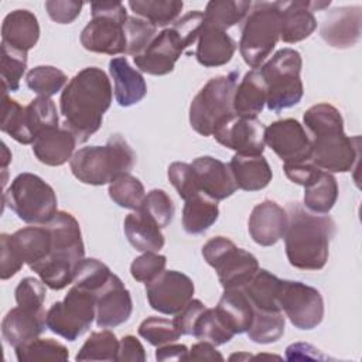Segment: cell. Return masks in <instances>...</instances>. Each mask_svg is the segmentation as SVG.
I'll return each mask as SVG.
<instances>
[{
    "label": "cell",
    "instance_id": "6da1fadb",
    "mask_svg": "<svg viewBox=\"0 0 362 362\" xmlns=\"http://www.w3.org/2000/svg\"><path fill=\"white\" fill-rule=\"evenodd\" d=\"M112 99L113 89L106 72L98 66L83 68L61 92L62 127L69 130L78 143H85L100 129Z\"/></svg>",
    "mask_w": 362,
    "mask_h": 362
},
{
    "label": "cell",
    "instance_id": "7a4b0ae2",
    "mask_svg": "<svg viewBox=\"0 0 362 362\" xmlns=\"http://www.w3.org/2000/svg\"><path fill=\"white\" fill-rule=\"evenodd\" d=\"M311 132V161L328 173H348L359 160V136L348 137L341 112L329 103H317L303 116Z\"/></svg>",
    "mask_w": 362,
    "mask_h": 362
},
{
    "label": "cell",
    "instance_id": "3957f363",
    "mask_svg": "<svg viewBox=\"0 0 362 362\" xmlns=\"http://www.w3.org/2000/svg\"><path fill=\"white\" fill-rule=\"evenodd\" d=\"M288 223L284 249L288 263L300 270H321L328 260L335 222L327 215H315L298 202L287 206Z\"/></svg>",
    "mask_w": 362,
    "mask_h": 362
},
{
    "label": "cell",
    "instance_id": "277c9868",
    "mask_svg": "<svg viewBox=\"0 0 362 362\" xmlns=\"http://www.w3.org/2000/svg\"><path fill=\"white\" fill-rule=\"evenodd\" d=\"M136 153L120 136L112 134L105 146H88L74 153L69 167L76 180L88 185H105L129 174Z\"/></svg>",
    "mask_w": 362,
    "mask_h": 362
},
{
    "label": "cell",
    "instance_id": "5b68a950",
    "mask_svg": "<svg viewBox=\"0 0 362 362\" xmlns=\"http://www.w3.org/2000/svg\"><path fill=\"white\" fill-rule=\"evenodd\" d=\"M202 21L204 11L194 10L160 31L140 55L133 57L139 71L158 76L173 72L181 54L198 40Z\"/></svg>",
    "mask_w": 362,
    "mask_h": 362
},
{
    "label": "cell",
    "instance_id": "8992f818",
    "mask_svg": "<svg viewBox=\"0 0 362 362\" xmlns=\"http://www.w3.org/2000/svg\"><path fill=\"white\" fill-rule=\"evenodd\" d=\"M280 40V10L277 1H257L242 23L239 52L243 61L257 69L270 57Z\"/></svg>",
    "mask_w": 362,
    "mask_h": 362
},
{
    "label": "cell",
    "instance_id": "52a82bcc",
    "mask_svg": "<svg viewBox=\"0 0 362 362\" xmlns=\"http://www.w3.org/2000/svg\"><path fill=\"white\" fill-rule=\"evenodd\" d=\"M301 66L303 59L298 51L281 48L259 68L267 88L266 106L269 110L277 113L301 100L304 95Z\"/></svg>",
    "mask_w": 362,
    "mask_h": 362
},
{
    "label": "cell",
    "instance_id": "ba28073f",
    "mask_svg": "<svg viewBox=\"0 0 362 362\" xmlns=\"http://www.w3.org/2000/svg\"><path fill=\"white\" fill-rule=\"evenodd\" d=\"M3 202L23 222L33 225H45L58 212L54 188L33 173L18 174L3 194Z\"/></svg>",
    "mask_w": 362,
    "mask_h": 362
},
{
    "label": "cell",
    "instance_id": "9c48e42d",
    "mask_svg": "<svg viewBox=\"0 0 362 362\" xmlns=\"http://www.w3.org/2000/svg\"><path fill=\"white\" fill-rule=\"evenodd\" d=\"M239 72L211 78L189 105V124L201 136H212L215 127L233 115V93Z\"/></svg>",
    "mask_w": 362,
    "mask_h": 362
},
{
    "label": "cell",
    "instance_id": "30bf717a",
    "mask_svg": "<svg viewBox=\"0 0 362 362\" xmlns=\"http://www.w3.org/2000/svg\"><path fill=\"white\" fill-rule=\"evenodd\" d=\"M90 21L81 33L82 47L98 54H126L124 24L129 16L124 4L120 1L90 3Z\"/></svg>",
    "mask_w": 362,
    "mask_h": 362
},
{
    "label": "cell",
    "instance_id": "8fae6325",
    "mask_svg": "<svg viewBox=\"0 0 362 362\" xmlns=\"http://www.w3.org/2000/svg\"><path fill=\"white\" fill-rule=\"evenodd\" d=\"M95 318L96 293L74 284L62 301L49 307L45 322L51 332L72 342L90 328Z\"/></svg>",
    "mask_w": 362,
    "mask_h": 362
},
{
    "label": "cell",
    "instance_id": "7c38bea8",
    "mask_svg": "<svg viewBox=\"0 0 362 362\" xmlns=\"http://www.w3.org/2000/svg\"><path fill=\"white\" fill-rule=\"evenodd\" d=\"M204 260L215 269L219 283L226 288H243L259 270V262L250 252L238 247L225 236H215L202 246Z\"/></svg>",
    "mask_w": 362,
    "mask_h": 362
},
{
    "label": "cell",
    "instance_id": "4fadbf2b",
    "mask_svg": "<svg viewBox=\"0 0 362 362\" xmlns=\"http://www.w3.org/2000/svg\"><path fill=\"white\" fill-rule=\"evenodd\" d=\"M277 301L290 322L303 331L318 327L324 318V300L321 293L305 283L281 280Z\"/></svg>",
    "mask_w": 362,
    "mask_h": 362
},
{
    "label": "cell",
    "instance_id": "5bb4252c",
    "mask_svg": "<svg viewBox=\"0 0 362 362\" xmlns=\"http://www.w3.org/2000/svg\"><path fill=\"white\" fill-rule=\"evenodd\" d=\"M266 126L257 117L230 115L214 130L215 140L245 156H260L264 151Z\"/></svg>",
    "mask_w": 362,
    "mask_h": 362
},
{
    "label": "cell",
    "instance_id": "9a60e30c",
    "mask_svg": "<svg viewBox=\"0 0 362 362\" xmlns=\"http://www.w3.org/2000/svg\"><path fill=\"white\" fill-rule=\"evenodd\" d=\"M264 144L269 146L284 164L311 161V139L296 119H281L270 123L264 130Z\"/></svg>",
    "mask_w": 362,
    "mask_h": 362
},
{
    "label": "cell",
    "instance_id": "2e32d148",
    "mask_svg": "<svg viewBox=\"0 0 362 362\" xmlns=\"http://www.w3.org/2000/svg\"><path fill=\"white\" fill-rule=\"evenodd\" d=\"M195 291L194 281L177 270H164L154 280L146 283V296L153 310L165 314H177Z\"/></svg>",
    "mask_w": 362,
    "mask_h": 362
},
{
    "label": "cell",
    "instance_id": "e0dca14e",
    "mask_svg": "<svg viewBox=\"0 0 362 362\" xmlns=\"http://www.w3.org/2000/svg\"><path fill=\"white\" fill-rule=\"evenodd\" d=\"M280 10V40L294 44L308 38L317 28L314 11L324 10L331 1H277Z\"/></svg>",
    "mask_w": 362,
    "mask_h": 362
},
{
    "label": "cell",
    "instance_id": "ac0fdd59",
    "mask_svg": "<svg viewBox=\"0 0 362 362\" xmlns=\"http://www.w3.org/2000/svg\"><path fill=\"white\" fill-rule=\"evenodd\" d=\"M45 226L51 233V252L48 256L76 266L85 257V246L81 226L75 216L66 211H58Z\"/></svg>",
    "mask_w": 362,
    "mask_h": 362
},
{
    "label": "cell",
    "instance_id": "d6986e66",
    "mask_svg": "<svg viewBox=\"0 0 362 362\" xmlns=\"http://www.w3.org/2000/svg\"><path fill=\"white\" fill-rule=\"evenodd\" d=\"M133 311L130 291L119 276L112 273L107 283L96 294V325L115 328L126 322Z\"/></svg>",
    "mask_w": 362,
    "mask_h": 362
},
{
    "label": "cell",
    "instance_id": "ffe728a7",
    "mask_svg": "<svg viewBox=\"0 0 362 362\" xmlns=\"http://www.w3.org/2000/svg\"><path fill=\"white\" fill-rule=\"evenodd\" d=\"M362 8L359 6H344L329 10L321 23L322 40L334 48L354 47L361 38Z\"/></svg>",
    "mask_w": 362,
    "mask_h": 362
},
{
    "label": "cell",
    "instance_id": "44dd1931",
    "mask_svg": "<svg viewBox=\"0 0 362 362\" xmlns=\"http://www.w3.org/2000/svg\"><path fill=\"white\" fill-rule=\"evenodd\" d=\"M287 223V211L277 202L264 199L252 209L247 229L255 243L260 246H273L284 236Z\"/></svg>",
    "mask_w": 362,
    "mask_h": 362
},
{
    "label": "cell",
    "instance_id": "7402d4cb",
    "mask_svg": "<svg viewBox=\"0 0 362 362\" xmlns=\"http://www.w3.org/2000/svg\"><path fill=\"white\" fill-rule=\"evenodd\" d=\"M191 167L195 173L199 191L215 201L226 199L238 189L229 165L215 157H198L191 163Z\"/></svg>",
    "mask_w": 362,
    "mask_h": 362
},
{
    "label": "cell",
    "instance_id": "603a6c76",
    "mask_svg": "<svg viewBox=\"0 0 362 362\" xmlns=\"http://www.w3.org/2000/svg\"><path fill=\"white\" fill-rule=\"evenodd\" d=\"M45 310L17 305L11 308L1 321V334L6 342L17 348L34 338H38L45 329Z\"/></svg>",
    "mask_w": 362,
    "mask_h": 362
},
{
    "label": "cell",
    "instance_id": "cb8c5ba5",
    "mask_svg": "<svg viewBox=\"0 0 362 362\" xmlns=\"http://www.w3.org/2000/svg\"><path fill=\"white\" fill-rule=\"evenodd\" d=\"M109 72L115 83V99L120 106H133L146 96L147 83L143 75L130 66L126 57L112 58Z\"/></svg>",
    "mask_w": 362,
    "mask_h": 362
},
{
    "label": "cell",
    "instance_id": "d4e9b609",
    "mask_svg": "<svg viewBox=\"0 0 362 362\" xmlns=\"http://www.w3.org/2000/svg\"><path fill=\"white\" fill-rule=\"evenodd\" d=\"M40 38V24L34 13L18 8L8 13L1 24V42L28 52L34 48Z\"/></svg>",
    "mask_w": 362,
    "mask_h": 362
},
{
    "label": "cell",
    "instance_id": "484cf974",
    "mask_svg": "<svg viewBox=\"0 0 362 362\" xmlns=\"http://www.w3.org/2000/svg\"><path fill=\"white\" fill-rule=\"evenodd\" d=\"M76 144L78 141L69 130L54 127L45 130L35 139L33 143V153L40 163L59 167L72 158Z\"/></svg>",
    "mask_w": 362,
    "mask_h": 362
},
{
    "label": "cell",
    "instance_id": "4316f807",
    "mask_svg": "<svg viewBox=\"0 0 362 362\" xmlns=\"http://www.w3.org/2000/svg\"><path fill=\"white\" fill-rule=\"evenodd\" d=\"M197 41L195 57L205 68L228 64L236 51V42L229 34H226V31L209 25L202 24Z\"/></svg>",
    "mask_w": 362,
    "mask_h": 362
},
{
    "label": "cell",
    "instance_id": "83f0119b",
    "mask_svg": "<svg viewBox=\"0 0 362 362\" xmlns=\"http://www.w3.org/2000/svg\"><path fill=\"white\" fill-rule=\"evenodd\" d=\"M129 243L139 252L158 253L164 246V235L160 225L141 208L129 214L123 222Z\"/></svg>",
    "mask_w": 362,
    "mask_h": 362
},
{
    "label": "cell",
    "instance_id": "f1b7e54d",
    "mask_svg": "<svg viewBox=\"0 0 362 362\" xmlns=\"http://www.w3.org/2000/svg\"><path fill=\"white\" fill-rule=\"evenodd\" d=\"M228 165L236 187L243 191H260L269 185L273 177L272 168L262 154L245 156L235 153Z\"/></svg>",
    "mask_w": 362,
    "mask_h": 362
},
{
    "label": "cell",
    "instance_id": "f546056e",
    "mask_svg": "<svg viewBox=\"0 0 362 362\" xmlns=\"http://www.w3.org/2000/svg\"><path fill=\"white\" fill-rule=\"evenodd\" d=\"M266 98L267 88L259 68L250 69L235 89L233 112L239 116L257 117L266 105Z\"/></svg>",
    "mask_w": 362,
    "mask_h": 362
},
{
    "label": "cell",
    "instance_id": "4dcf8cb0",
    "mask_svg": "<svg viewBox=\"0 0 362 362\" xmlns=\"http://www.w3.org/2000/svg\"><path fill=\"white\" fill-rule=\"evenodd\" d=\"M10 242L23 263L28 266L38 263L51 252V233L45 225L18 229L10 235Z\"/></svg>",
    "mask_w": 362,
    "mask_h": 362
},
{
    "label": "cell",
    "instance_id": "1f68e13d",
    "mask_svg": "<svg viewBox=\"0 0 362 362\" xmlns=\"http://www.w3.org/2000/svg\"><path fill=\"white\" fill-rule=\"evenodd\" d=\"M215 310L235 335L246 332L253 320V307L242 288H226Z\"/></svg>",
    "mask_w": 362,
    "mask_h": 362
},
{
    "label": "cell",
    "instance_id": "d6a6232c",
    "mask_svg": "<svg viewBox=\"0 0 362 362\" xmlns=\"http://www.w3.org/2000/svg\"><path fill=\"white\" fill-rule=\"evenodd\" d=\"M218 216V201L204 192H198L184 204L182 228L188 235H201L216 222Z\"/></svg>",
    "mask_w": 362,
    "mask_h": 362
},
{
    "label": "cell",
    "instance_id": "836d02e7",
    "mask_svg": "<svg viewBox=\"0 0 362 362\" xmlns=\"http://www.w3.org/2000/svg\"><path fill=\"white\" fill-rule=\"evenodd\" d=\"M338 199L337 178L321 170L317 177L304 187V206L315 215H327Z\"/></svg>",
    "mask_w": 362,
    "mask_h": 362
},
{
    "label": "cell",
    "instance_id": "e575fe53",
    "mask_svg": "<svg viewBox=\"0 0 362 362\" xmlns=\"http://www.w3.org/2000/svg\"><path fill=\"white\" fill-rule=\"evenodd\" d=\"M280 279L266 269L255 273L250 281L242 288L247 296L252 307L260 311H281L277 301Z\"/></svg>",
    "mask_w": 362,
    "mask_h": 362
},
{
    "label": "cell",
    "instance_id": "d590c367",
    "mask_svg": "<svg viewBox=\"0 0 362 362\" xmlns=\"http://www.w3.org/2000/svg\"><path fill=\"white\" fill-rule=\"evenodd\" d=\"M252 1L246 0H214L209 1L204 11V25H209L222 31L233 27L245 20Z\"/></svg>",
    "mask_w": 362,
    "mask_h": 362
},
{
    "label": "cell",
    "instance_id": "8d00e7d4",
    "mask_svg": "<svg viewBox=\"0 0 362 362\" xmlns=\"http://www.w3.org/2000/svg\"><path fill=\"white\" fill-rule=\"evenodd\" d=\"M127 6L136 16L153 25L165 27L178 20L184 3L180 0H130Z\"/></svg>",
    "mask_w": 362,
    "mask_h": 362
},
{
    "label": "cell",
    "instance_id": "74e56055",
    "mask_svg": "<svg viewBox=\"0 0 362 362\" xmlns=\"http://www.w3.org/2000/svg\"><path fill=\"white\" fill-rule=\"evenodd\" d=\"M286 317L283 311H260L253 308V320L249 327L247 337L256 344H272L279 341L284 334Z\"/></svg>",
    "mask_w": 362,
    "mask_h": 362
},
{
    "label": "cell",
    "instance_id": "f35d334b",
    "mask_svg": "<svg viewBox=\"0 0 362 362\" xmlns=\"http://www.w3.org/2000/svg\"><path fill=\"white\" fill-rule=\"evenodd\" d=\"M25 120L34 141L45 130L59 127L57 106L51 98L45 96H37L25 106Z\"/></svg>",
    "mask_w": 362,
    "mask_h": 362
},
{
    "label": "cell",
    "instance_id": "ab89813d",
    "mask_svg": "<svg viewBox=\"0 0 362 362\" xmlns=\"http://www.w3.org/2000/svg\"><path fill=\"white\" fill-rule=\"evenodd\" d=\"M119 341L109 329L92 332L78 351L76 361H117Z\"/></svg>",
    "mask_w": 362,
    "mask_h": 362
},
{
    "label": "cell",
    "instance_id": "60d3db41",
    "mask_svg": "<svg viewBox=\"0 0 362 362\" xmlns=\"http://www.w3.org/2000/svg\"><path fill=\"white\" fill-rule=\"evenodd\" d=\"M0 129L20 144L34 143V139L27 127L25 106H21L17 103V100L8 98L7 92L3 93V115Z\"/></svg>",
    "mask_w": 362,
    "mask_h": 362
},
{
    "label": "cell",
    "instance_id": "b9f144b4",
    "mask_svg": "<svg viewBox=\"0 0 362 362\" xmlns=\"http://www.w3.org/2000/svg\"><path fill=\"white\" fill-rule=\"evenodd\" d=\"M109 197L110 199L126 209H139L141 208L144 198H146V189L144 185L139 178L134 175L123 174L117 177L115 181L109 184Z\"/></svg>",
    "mask_w": 362,
    "mask_h": 362
},
{
    "label": "cell",
    "instance_id": "7bdbcfd3",
    "mask_svg": "<svg viewBox=\"0 0 362 362\" xmlns=\"http://www.w3.org/2000/svg\"><path fill=\"white\" fill-rule=\"evenodd\" d=\"M14 351L20 362L66 361L69 358L66 346L51 338H34L14 348Z\"/></svg>",
    "mask_w": 362,
    "mask_h": 362
},
{
    "label": "cell",
    "instance_id": "ee69618b",
    "mask_svg": "<svg viewBox=\"0 0 362 362\" xmlns=\"http://www.w3.org/2000/svg\"><path fill=\"white\" fill-rule=\"evenodd\" d=\"M68 78L65 72L52 65H38L31 68L25 75V83L28 89L38 96L51 98L66 86Z\"/></svg>",
    "mask_w": 362,
    "mask_h": 362
},
{
    "label": "cell",
    "instance_id": "f6af8a7d",
    "mask_svg": "<svg viewBox=\"0 0 362 362\" xmlns=\"http://www.w3.org/2000/svg\"><path fill=\"white\" fill-rule=\"evenodd\" d=\"M192 335L197 339L211 342L215 346L223 345L235 337L232 329L223 322L216 310L208 307L198 317L194 325Z\"/></svg>",
    "mask_w": 362,
    "mask_h": 362
},
{
    "label": "cell",
    "instance_id": "bcb514c9",
    "mask_svg": "<svg viewBox=\"0 0 362 362\" xmlns=\"http://www.w3.org/2000/svg\"><path fill=\"white\" fill-rule=\"evenodd\" d=\"M30 269L37 273L40 280L51 290H62L74 281L75 266L52 256L44 257L38 263L30 266Z\"/></svg>",
    "mask_w": 362,
    "mask_h": 362
},
{
    "label": "cell",
    "instance_id": "7dc6e473",
    "mask_svg": "<svg viewBox=\"0 0 362 362\" xmlns=\"http://www.w3.org/2000/svg\"><path fill=\"white\" fill-rule=\"evenodd\" d=\"M110 276L112 272L105 263L93 257H83L74 269L72 284L98 294V291L107 283Z\"/></svg>",
    "mask_w": 362,
    "mask_h": 362
},
{
    "label": "cell",
    "instance_id": "c3c4849f",
    "mask_svg": "<svg viewBox=\"0 0 362 362\" xmlns=\"http://www.w3.org/2000/svg\"><path fill=\"white\" fill-rule=\"evenodd\" d=\"M27 68V52L1 42V81L4 92H16Z\"/></svg>",
    "mask_w": 362,
    "mask_h": 362
},
{
    "label": "cell",
    "instance_id": "681fc988",
    "mask_svg": "<svg viewBox=\"0 0 362 362\" xmlns=\"http://www.w3.org/2000/svg\"><path fill=\"white\" fill-rule=\"evenodd\" d=\"M126 54L140 55L157 35V27L140 17H129L124 24Z\"/></svg>",
    "mask_w": 362,
    "mask_h": 362
},
{
    "label": "cell",
    "instance_id": "f907efd6",
    "mask_svg": "<svg viewBox=\"0 0 362 362\" xmlns=\"http://www.w3.org/2000/svg\"><path fill=\"white\" fill-rule=\"evenodd\" d=\"M137 332L153 346H161L170 342H175L181 337L173 320L163 317H147L139 325Z\"/></svg>",
    "mask_w": 362,
    "mask_h": 362
},
{
    "label": "cell",
    "instance_id": "816d5d0a",
    "mask_svg": "<svg viewBox=\"0 0 362 362\" xmlns=\"http://www.w3.org/2000/svg\"><path fill=\"white\" fill-rule=\"evenodd\" d=\"M141 209H144L160 225V228L168 226L173 222L175 214L173 199L164 189L158 188H154L146 194Z\"/></svg>",
    "mask_w": 362,
    "mask_h": 362
},
{
    "label": "cell",
    "instance_id": "f5cc1de1",
    "mask_svg": "<svg viewBox=\"0 0 362 362\" xmlns=\"http://www.w3.org/2000/svg\"><path fill=\"white\" fill-rule=\"evenodd\" d=\"M167 177L173 184V187L177 189V194L180 195V198L184 201L201 192L198 188L195 173L191 164L188 163H181V161L171 163L167 170Z\"/></svg>",
    "mask_w": 362,
    "mask_h": 362
},
{
    "label": "cell",
    "instance_id": "db71d44e",
    "mask_svg": "<svg viewBox=\"0 0 362 362\" xmlns=\"http://www.w3.org/2000/svg\"><path fill=\"white\" fill-rule=\"evenodd\" d=\"M167 257L156 252H143L130 264V274L136 281L150 283L165 270Z\"/></svg>",
    "mask_w": 362,
    "mask_h": 362
},
{
    "label": "cell",
    "instance_id": "11a10c76",
    "mask_svg": "<svg viewBox=\"0 0 362 362\" xmlns=\"http://www.w3.org/2000/svg\"><path fill=\"white\" fill-rule=\"evenodd\" d=\"M14 297L17 305L42 310L45 301V284L38 279L24 277L17 284Z\"/></svg>",
    "mask_w": 362,
    "mask_h": 362
},
{
    "label": "cell",
    "instance_id": "9f6ffc18",
    "mask_svg": "<svg viewBox=\"0 0 362 362\" xmlns=\"http://www.w3.org/2000/svg\"><path fill=\"white\" fill-rule=\"evenodd\" d=\"M83 3L74 0H48L45 10L49 18L58 24H71L81 14Z\"/></svg>",
    "mask_w": 362,
    "mask_h": 362
},
{
    "label": "cell",
    "instance_id": "6f0895ef",
    "mask_svg": "<svg viewBox=\"0 0 362 362\" xmlns=\"http://www.w3.org/2000/svg\"><path fill=\"white\" fill-rule=\"evenodd\" d=\"M205 308L206 305L201 300L198 298L189 300L177 314H174L173 322L178 329V332L181 335H192L194 325Z\"/></svg>",
    "mask_w": 362,
    "mask_h": 362
},
{
    "label": "cell",
    "instance_id": "680465c9",
    "mask_svg": "<svg viewBox=\"0 0 362 362\" xmlns=\"http://www.w3.org/2000/svg\"><path fill=\"white\" fill-rule=\"evenodd\" d=\"M0 279L8 280L14 274H17L23 267V260L16 253L14 247L10 242V233H1L0 235Z\"/></svg>",
    "mask_w": 362,
    "mask_h": 362
},
{
    "label": "cell",
    "instance_id": "91938a15",
    "mask_svg": "<svg viewBox=\"0 0 362 362\" xmlns=\"http://www.w3.org/2000/svg\"><path fill=\"white\" fill-rule=\"evenodd\" d=\"M283 170L290 181L303 187L311 182L321 171V168H318L313 161L300 164H283Z\"/></svg>",
    "mask_w": 362,
    "mask_h": 362
},
{
    "label": "cell",
    "instance_id": "94428289",
    "mask_svg": "<svg viewBox=\"0 0 362 362\" xmlns=\"http://www.w3.org/2000/svg\"><path fill=\"white\" fill-rule=\"evenodd\" d=\"M117 361H133V362H144L146 351L141 342L133 335H124L119 341V352Z\"/></svg>",
    "mask_w": 362,
    "mask_h": 362
},
{
    "label": "cell",
    "instance_id": "6125c7cd",
    "mask_svg": "<svg viewBox=\"0 0 362 362\" xmlns=\"http://www.w3.org/2000/svg\"><path fill=\"white\" fill-rule=\"evenodd\" d=\"M286 359L287 361H296V359H317V361H324L327 356L313 346L311 344L307 342H294L286 348Z\"/></svg>",
    "mask_w": 362,
    "mask_h": 362
},
{
    "label": "cell",
    "instance_id": "be15d7a7",
    "mask_svg": "<svg viewBox=\"0 0 362 362\" xmlns=\"http://www.w3.org/2000/svg\"><path fill=\"white\" fill-rule=\"evenodd\" d=\"M187 361H223V356L211 342L199 341L188 351Z\"/></svg>",
    "mask_w": 362,
    "mask_h": 362
},
{
    "label": "cell",
    "instance_id": "e7e4bbea",
    "mask_svg": "<svg viewBox=\"0 0 362 362\" xmlns=\"http://www.w3.org/2000/svg\"><path fill=\"white\" fill-rule=\"evenodd\" d=\"M188 356V348L182 344H165L161 346H157L156 351V359L157 361H187Z\"/></svg>",
    "mask_w": 362,
    "mask_h": 362
},
{
    "label": "cell",
    "instance_id": "03108f58",
    "mask_svg": "<svg viewBox=\"0 0 362 362\" xmlns=\"http://www.w3.org/2000/svg\"><path fill=\"white\" fill-rule=\"evenodd\" d=\"M3 146V156H1V165H3V171H6V167H7V164L11 161V153L8 151V148H7V146L3 143L1 144Z\"/></svg>",
    "mask_w": 362,
    "mask_h": 362
},
{
    "label": "cell",
    "instance_id": "003e7915",
    "mask_svg": "<svg viewBox=\"0 0 362 362\" xmlns=\"http://www.w3.org/2000/svg\"><path fill=\"white\" fill-rule=\"evenodd\" d=\"M253 356H250L249 354H233L229 356V361H235V359H252Z\"/></svg>",
    "mask_w": 362,
    "mask_h": 362
}]
</instances>
